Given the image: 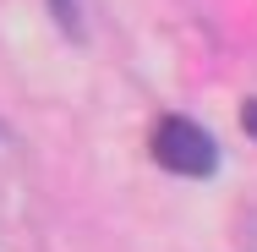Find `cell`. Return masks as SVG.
I'll use <instances>...</instances> for the list:
<instances>
[{"mask_svg": "<svg viewBox=\"0 0 257 252\" xmlns=\"http://www.w3.org/2000/svg\"><path fill=\"white\" fill-rule=\"evenodd\" d=\"M154 159H159V170H170V176L208 181V176L219 170V143H213V132H203L192 115H164L154 126Z\"/></svg>", "mask_w": 257, "mask_h": 252, "instance_id": "obj_1", "label": "cell"}, {"mask_svg": "<svg viewBox=\"0 0 257 252\" xmlns=\"http://www.w3.org/2000/svg\"><path fill=\"white\" fill-rule=\"evenodd\" d=\"M50 17L66 28V39H82V0H50Z\"/></svg>", "mask_w": 257, "mask_h": 252, "instance_id": "obj_2", "label": "cell"}, {"mask_svg": "<svg viewBox=\"0 0 257 252\" xmlns=\"http://www.w3.org/2000/svg\"><path fill=\"white\" fill-rule=\"evenodd\" d=\"M241 126H246V137H257V99L241 104Z\"/></svg>", "mask_w": 257, "mask_h": 252, "instance_id": "obj_3", "label": "cell"}]
</instances>
